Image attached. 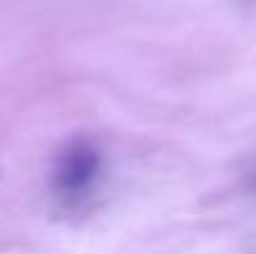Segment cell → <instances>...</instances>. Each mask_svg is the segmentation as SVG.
<instances>
[]
</instances>
